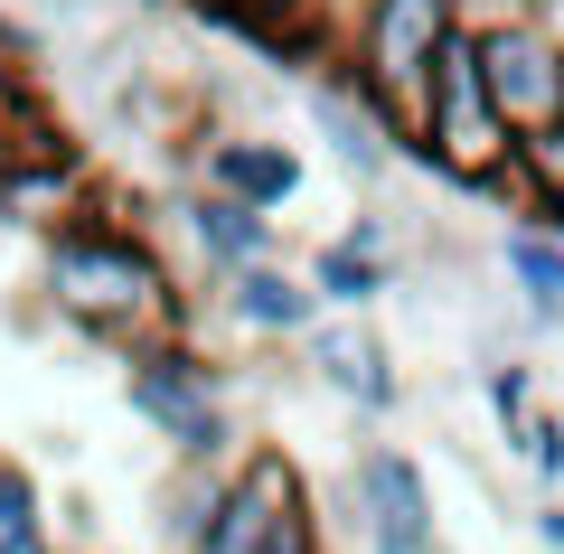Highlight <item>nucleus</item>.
I'll list each match as a JSON object with an SVG mask.
<instances>
[{"instance_id":"obj_1","label":"nucleus","mask_w":564,"mask_h":554,"mask_svg":"<svg viewBox=\"0 0 564 554\" xmlns=\"http://www.w3.org/2000/svg\"><path fill=\"white\" fill-rule=\"evenodd\" d=\"M39 301L76 338H95V348L198 329V311H188V292H180V263L161 254L151 226H122L113 207H104V188H95V207H76L66 226L39 236Z\"/></svg>"},{"instance_id":"obj_2","label":"nucleus","mask_w":564,"mask_h":554,"mask_svg":"<svg viewBox=\"0 0 564 554\" xmlns=\"http://www.w3.org/2000/svg\"><path fill=\"white\" fill-rule=\"evenodd\" d=\"M113 367H122V404H132V423H151V433L170 442V460H207V470H226V460L245 452L236 367H226L198 329L132 338V348H113Z\"/></svg>"},{"instance_id":"obj_3","label":"nucleus","mask_w":564,"mask_h":554,"mask_svg":"<svg viewBox=\"0 0 564 554\" xmlns=\"http://www.w3.org/2000/svg\"><path fill=\"white\" fill-rule=\"evenodd\" d=\"M339 517L358 535V554H443V508H433V479L404 442L367 433L339 460Z\"/></svg>"},{"instance_id":"obj_4","label":"nucleus","mask_w":564,"mask_h":554,"mask_svg":"<svg viewBox=\"0 0 564 554\" xmlns=\"http://www.w3.org/2000/svg\"><path fill=\"white\" fill-rule=\"evenodd\" d=\"M470 20V0H367V20L348 29V76L386 104L395 141L414 132V95H423V66L443 57V39Z\"/></svg>"},{"instance_id":"obj_5","label":"nucleus","mask_w":564,"mask_h":554,"mask_svg":"<svg viewBox=\"0 0 564 554\" xmlns=\"http://www.w3.org/2000/svg\"><path fill=\"white\" fill-rule=\"evenodd\" d=\"M470 29H480V85H489L508 132L555 122L564 113V29L518 10V0L508 10H470Z\"/></svg>"},{"instance_id":"obj_6","label":"nucleus","mask_w":564,"mask_h":554,"mask_svg":"<svg viewBox=\"0 0 564 554\" xmlns=\"http://www.w3.org/2000/svg\"><path fill=\"white\" fill-rule=\"evenodd\" d=\"M292 357H302V377L321 385V395H339L367 433L404 404V367H395V338L377 329V311H321Z\"/></svg>"},{"instance_id":"obj_7","label":"nucleus","mask_w":564,"mask_h":554,"mask_svg":"<svg viewBox=\"0 0 564 554\" xmlns=\"http://www.w3.org/2000/svg\"><path fill=\"white\" fill-rule=\"evenodd\" d=\"M302 113H311V132L329 141V160H339L358 188H386V178L404 170V141H395V122H386V104L367 95L358 76H348V57H321V66H302Z\"/></svg>"},{"instance_id":"obj_8","label":"nucleus","mask_w":564,"mask_h":554,"mask_svg":"<svg viewBox=\"0 0 564 554\" xmlns=\"http://www.w3.org/2000/svg\"><path fill=\"white\" fill-rule=\"evenodd\" d=\"M311 479H302V460L282 452V442H245L236 460H226V479H217V508H207V526H198V545L188 554H254L263 535H273V517L302 498Z\"/></svg>"},{"instance_id":"obj_9","label":"nucleus","mask_w":564,"mask_h":554,"mask_svg":"<svg viewBox=\"0 0 564 554\" xmlns=\"http://www.w3.org/2000/svg\"><path fill=\"white\" fill-rule=\"evenodd\" d=\"M188 178H198V188H226V198H245V207H263V217H282V207L302 198L311 160H302V141H282V132H207L198 151H188Z\"/></svg>"},{"instance_id":"obj_10","label":"nucleus","mask_w":564,"mask_h":554,"mask_svg":"<svg viewBox=\"0 0 564 554\" xmlns=\"http://www.w3.org/2000/svg\"><path fill=\"white\" fill-rule=\"evenodd\" d=\"M180 236H188V263L207 273V292H217L226 273H245V263H273L282 254V217H263V207H245V198H226V188H198L188 178L180 188Z\"/></svg>"},{"instance_id":"obj_11","label":"nucleus","mask_w":564,"mask_h":554,"mask_svg":"<svg viewBox=\"0 0 564 554\" xmlns=\"http://www.w3.org/2000/svg\"><path fill=\"white\" fill-rule=\"evenodd\" d=\"M217 319L226 329H245L254 348H302V329L321 319V292H311V273H292V263H245V273L217 282Z\"/></svg>"},{"instance_id":"obj_12","label":"nucleus","mask_w":564,"mask_h":554,"mask_svg":"<svg viewBox=\"0 0 564 554\" xmlns=\"http://www.w3.org/2000/svg\"><path fill=\"white\" fill-rule=\"evenodd\" d=\"M489 263H499L508 301H518V329L527 338H564V236L545 217H508L499 245H489Z\"/></svg>"},{"instance_id":"obj_13","label":"nucleus","mask_w":564,"mask_h":554,"mask_svg":"<svg viewBox=\"0 0 564 554\" xmlns=\"http://www.w3.org/2000/svg\"><path fill=\"white\" fill-rule=\"evenodd\" d=\"M302 273H311V292H321V311H377V301L404 282V263L377 254V245H358V236H329Z\"/></svg>"},{"instance_id":"obj_14","label":"nucleus","mask_w":564,"mask_h":554,"mask_svg":"<svg viewBox=\"0 0 564 554\" xmlns=\"http://www.w3.org/2000/svg\"><path fill=\"white\" fill-rule=\"evenodd\" d=\"M358 20H367V0H282L273 29H263V47L321 66V57H339V47H348V29H358Z\"/></svg>"},{"instance_id":"obj_15","label":"nucleus","mask_w":564,"mask_h":554,"mask_svg":"<svg viewBox=\"0 0 564 554\" xmlns=\"http://www.w3.org/2000/svg\"><path fill=\"white\" fill-rule=\"evenodd\" d=\"M0 554H66L57 545V517H47V489L29 460L0 452Z\"/></svg>"},{"instance_id":"obj_16","label":"nucleus","mask_w":564,"mask_h":554,"mask_svg":"<svg viewBox=\"0 0 564 554\" xmlns=\"http://www.w3.org/2000/svg\"><path fill=\"white\" fill-rule=\"evenodd\" d=\"M217 479H226V470H207V460H170V470H161L151 526H161V545H170V554H188V545H198L207 508H217Z\"/></svg>"},{"instance_id":"obj_17","label":"nucleus","mask_w":564,"mask_h":554,"mask_svg":"<svg viewBox=\"0 0 564 554\" xmlns=\"http://www.w3.org/2000/svg\"><path fill=\"white\" fill-rule=\"evenodd\" d=\"M480 404H489V423H499V442H508V433L545 404V395H536V367H527L518 348H489V357H480Z\"/></svg>"},{"instance_id":"obj_18","label":"nucleus","mask_w":564,"mask_h":554,"mask_svg":"<svg viewBox=\"0 0 564 554\" xmlns=\"http://www.w3.org/2000/svg\"><path fill=\"white\" fill-rule=\"evenodd\" d=\"M508 460H518L536 489H564V414H555V404H536V414L508 433Z\"/></svg>"},{"instance_id":"obj_19","label":"nucleus","mask_w":564,"mask_h":554,"mask_svg":"<svg viewBox=\"0 0 564 554\" xmlns=\"http://www.w3.org/2000/svg\"><path fill=\"white\" fill-rule=\"evenodd\" d=\"M254 554H329V535H321V508H311V489H302L292 508L273 517V535H263Z\"/></svg>"},{"instance_id":"obj_20","label":"nucleus","mask_w":564,"mask_h":554,"mask_svg":"<svg viewBox=\"0 0 564 554\" xmlns=\"http://www.w3.org/2000/svg\"><path fill=\"white\" fill-rule=\"evenodd\" d=\"M198 10H217V20H236L245 39H263V29H273V10H282V0H198Z\"/></svg>"},{"instance_id":"obj_21","label":"nucleus","mask_w":564,"mask_h":554,"mask_svg":"<svg viewBox=\"0 0 564 554\" xmlns=\"http://www.w3.org/2000/svg\"><path fill=\"white\" fill-rule=\"evenodd\" d=\"M527 526H536V545H545V554H564V489H545Z\"/></svg>"},{"instance_id":"obj_22","label":"nucleus","mask_w":564,"mask_h":554,"mask_svg":"<svg viewBox=\"0 0 564 554\" xmlns=\"http://www.w3.org/2000/svg\"><path fill=\"white\" fill-rule=\"evenodd\" d=\"M20 95V39H10V20H0V104Z\"/></svg>"},{"instance_id":"obj_23","label":"nucleus","mask_w":564,"mask_h":554,"mask_svg":"<svg viewBox=\"0 0 564 554\" xmlns=\"http://www.w3.org/2000/svg\"><path fill=\"white\" fill-rule=\"evenodd\" d=\"M518 10H536V20H555V10H564V0H518Z\"/></svg>"}]
</instances>
